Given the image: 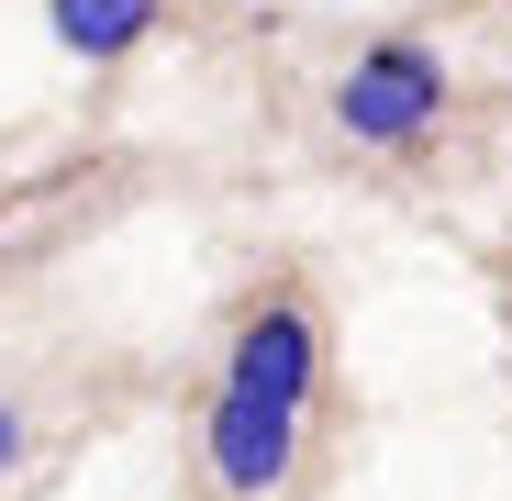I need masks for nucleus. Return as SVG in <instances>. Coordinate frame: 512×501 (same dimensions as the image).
Masks as SVG:
<instances>
[{"instance_id": "obj_1", "label": "nucleus", "mask_w": 512, "mask_h": 501, "mask_svg": "<svg viewBox=\"0 0 512 501\" xmlns=\"http://www.w3.org/2000/svg\"><path fill=\"white\" fill-rule=\"evenodd\" d=\"M334 112H346L357 145H412L423 123L446 112V67L423 56V45H368L346 67V90H334Z\"/></svg>"}, {"instance_id": "obj_2", "label": "nucleus", "mask_w": 512, "mask_h": 501, "mask_svg": "<svg viewBox=\"0 0 512 501\" xmlns=\"http://www.w3.org/2000/svg\"><path fill=\"white\" fill-rule=\"evenodd\" d=\"M290 435H301V412L223 390V401H212V479H223V490H279V479H290Z\"/></svg>"}, {"instance_id": "obj_3", "label": "nucleus", "mask_w": 512, "mask_h": 501, "mask_svg": "<svg viewBox=\"0 0 512 501\" xmlns=\"http://www.w3.org/2000/svg\"><path fill=\"white\" fill-rule=\"evenodd\" d=\"M223 390H245V401H279V412H301L312 401V312H256L245 334H234V379Z\"/></svg>"}, {"instance_id": "obj_4", "label": "nucleus", "mask_w": 512, "mask_h": 501, "mask_svg": "<svg viewBox=\"0 0 512 501\" xmlns=\"http://www.w3.org/2000/svg\"><path fill=\"white\" fill-rule=\"evenodd\" d=\"M145 23H156V0H56V45L78 56H123L145 45Z\"/></svg>"}, {"instance_id": "obj_5", "label": "nucleus", "mask_w": 512, "mask_h": 501, "mask_svg": "<svg viewBox=\"0 0 512 501\" xmlns=\"http://www.w3.org/2000/svg\"><path fill=\"white\" fill-rule=\"evenodd\" d=\"M12 457H23V412L0 401V479H12Z\"/></svg>"}]
</instances>
